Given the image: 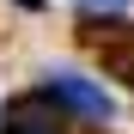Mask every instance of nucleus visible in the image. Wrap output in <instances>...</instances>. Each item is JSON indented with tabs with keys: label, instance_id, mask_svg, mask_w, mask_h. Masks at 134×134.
Here are the masks:
<instances>
[{
	"label": "nucleus",
	"instance_id": "1",
	"mask_svg": "<svg viewBox=\"0 0 134 134\" xmlns=\"http://www.w3.org/2000/svg\"><path fill=\"white\" fill-rule=\"evenodd\" d=\"M37 92L49 98V104H61L67 116H79V122H110V116H116V98H110L98 79H85V73H67V67H49Z\"/></svg>",
	"mask_w": 134,
	"mask_h": 134
},
{
	"label": "nucleus",
	"instance_id": "2",
	"mask_svg": "<svg viewBox=\"0 0 134 134\" xmlns=\"http://www.w3.org/2000/svg\"><path fill=\"white\" fill-rule=\"evenodd\" d=\"M61 116H67L61 104H49L43 92H31V98L6 104V128H0V134H67Z\"/></svg>",
	"mask_w": 134,
	"mask_h": 134
},
{
	"label": "nucleus",
	"instance_id": "3",
	"mask_svg": "<svg viewBox=\"0 0 134 134\" xmlns=\"http://www.w3.org/2000/svg\"><path fill=\"white\" fill-rule=\"evenodd\" d=\"M79 6H85V12H104V18H122L134 0H79Z\"/></svg>",
	"mask_w": 134,
	"mask_h": 134
}]
</instances>
